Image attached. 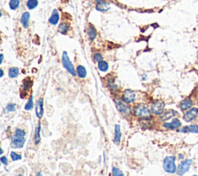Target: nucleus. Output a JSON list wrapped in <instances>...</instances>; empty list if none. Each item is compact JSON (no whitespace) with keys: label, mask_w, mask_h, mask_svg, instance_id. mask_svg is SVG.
I'll list each match as a JSON object with an SVG mask.
<instances>
[{"label":"nucleus","mask_w":198,"mask_h":176,"mask_svg":"<svg viewBox=\"0 0 198 176\" xmlns=\"http://www.w3.org/2000/svg\"><path fill=\"white\" fill-rule=\"evenodd\" d=\"M29 18H30V14H29V12H25V13H23L21 19H20V22L22 23L23 26L26 29L29 26Z\"/></svg>","instance_id":"18"},{"label":"nucleus","mask_w":198,"mask_h":176,"mask_svg":"<svg viewBox=\"0 0 198 176\" xmlns=\"http://www.w3.org/2000/svg\"><path fill=\"white\" fill-rule=\"evenodd\" d=\"M134 113L137 117L142 119H149L151 118V113L149 109L145 105L139 104L134 108Z\"/></svg>","instance_id":"2"},{"label":"nucleus","mask_w":198,"mask_h":176,"mask_svg":"<svg viewBox=\"0 0 198 176\" xmlns=\"http://www.w3.org/2000/svg\"><path fill=\"white\" fill-rule=\"evenodd\" d=\"M41 174H41V172H40H40H39L38 174H36V175H41Z\"/></svg>","instance_id":"37"},{"label":"nucleus","mask_w":198,"mask_h":176,"mask_svg":"<svg viewBox=\"0 0 198 176\" xmlns=\"http://www.w3.org/2000/svg\"><path fill=\"white\" fill-rule=\"evenodd\" d=\"M87 36H88V38H89V40L91 41H93L95 38H96L97 31L96 29H95V28L92 25H90V26H88V28H87Z\"/></svg>","instance_id":"19"},{"label":"nucleus","mask_w":198,"mask_h":176,"mask_svg":"<svg viewBox=\"0 0 198 176\" xmlns=\"http://www.w3.org/2000/svg\"><path fill=\"white\" fill-rule=\"evenodd\" d=\"M31 86H32V82H31L30 80L26 79V80H25V81L23 82V83L22 88L23 91H27V90H29V88H31Z\"/></svg>","instance_id":"28"},{"label":"nucleus","mask_w":198,"mask_h":176,"mask_svg":"<svg viewBox=\"0 0 198 176\" xmlns=\"http://www.w3.org/2000/svg\"><path fill=\"white\" fill-rule=\"evenodd\" d=\"M38 0H28L26 2V6L29 9H34L38 6Z\"/></svg>","instance_id":"26"},{"label":"nucleus","mask_w":198,"mask_h":176,"mask_svg":"<svg viewBox=\"0 0 198 176\" xmlns=\"http://www.w3.org/2000/svg\"><path fill=\"white\" fill-rule=\"evenodd\" d=\"M110 9V4L105 1H102L100 2H98L96 5V9L98 11L102 12V13H105L109 10Z\"/></svg>","instance_id":"12"},{"label":"nucleus","mask_w":198,"mask_h":176,"mask_svg":"<svg viewBox=\"0 0 198 176\" xmlns=\"http://www.w3.org/2000/svg\"><path fill=\"white\" fill-rule=\"evenodd\" d=\"M181 126V123L177 118H175L173 119V121L171 123H164L163 127L167 129H170V130H173V129L178 128Z\"/></svg>","instance_id":"13"},{"label":"nucleus","mask_w":198,"mask_h":176,"mask_svg":"<svg viewBox=\"0 0 198 176\" xmlns=\"http://www.w3.org/2000/svg\"><path fill=\"white\" fill-rule=\"evenodd\" d=\"M193 102L190 99H185L180 103V108L181 110H189L192 107Z\"/></svg>","instance_id":"17"},{"label":"nucleus","mask_w":198,"mask_h":176,"mask_svg":"<svg viewBox=\"0 0 198 176\" xmlns=\"http://www.w3.org/2000/svg\"><path fill=\"white\" fill-rule=\"evenodd\" d=\"M163 169L166 172L173 173L176 172V166L175 164V157L173 156H167L163 160Z\"/></svg>","instance_id":"3"},{"label":"nucleus","mask_w":198,"mask_h":176,"mask_svg":"<svg viewBox=\"0 0 198 176\" xmlns=\"http://www.w3.org/2000/svg\"><path fill=\"white\" fill-rule=\"evenodd\" d=\"M10 156H11V158L13 161L16 162V161H18V160H21L22 158V156L20 155V154H17V153L14 152V151H12L10 153Z\"/></svg>","instance_id":"29"},{"label":"nucleus","mask_w":198,"mask_h":176,"mask_svg":"<svg viewBox=\"0 0 198 176\" xmlns=\"http://www.w3.org/2000/svg\"><path fill=\"white\" fill-rule=\"evenodd\" d=\"M198 115V109L193 108L191 110H188L187 113L184 115V119L186 122L193 121Z\"/></svg>","instance_id":"8"},{"label":"nucleus","mask_w":198,"mask_h":176,"mask_svg":"<svg viewBox=\"0 0 198 176\" xmlns=\"http://www.w3.org/2000/svg\"><path fill=\"white\" fill-rule=\"evenodd\" d=\"M69 30V25L67 23H61L58 26V31L62 34H66Z\"/></svg>","instance_id":"21"},{"label":"nucleus","mask_w":198,"mask_h":176,"mask_svg":"<svg viewBox=\"0 0 198 176\" xmlns=\"http://www.w3.org/2000/svg\"><path fill=\"white\" fill-rule=\"evenodd\" d=\"M26 132L20 128L16 129L15 134L11 136V147L12 148H22L25 144Z\"/></svg>","instance_id":"1"},{"label":"nucleus","mask_w":198,"mask_h":176,"mask_svg":"<svg viewBox=\"0 0 198 176\" xmlns=\"http://www.w3.org/2000/svg\"><path fill=\"white\" fill-rule=\"evenodd\" d=\"M164 108H165V103L162 100H157L151 105V111L156 115H161L163 113Z\"/></svg>","instance_id":"5"},{"label":"nucleus","mask_w":198,"mask_h":176,"mask_svg":"<svg viewBox=\"0 0 198 176\" xmlns=\"http://www.w3.org/2000/svg\"><path fill=\"white\" fill-rule=\"evenodd\" d=\"M20 73V70L18 68H16V67H13V68H10L9 70V76L12 79H14V78H17L19 75Z\"/></svg>","instance_id":"22"},{"label":"nucleus","mask_w":198,"mask_h":176,"mask_svg":"<svg viewBox=\"0 0 198 176\" xmlns=\"http://www.w3.org/2000/svg\"><path fill=\"white\" fill-rule=\"evenodd\" d=\"M0 160H1V162H2V164H4L5 165H8V159L6 157H2V158H0Z\"/></svg>","instance_id":"33"},{"label":"nucleus","mask_w":198,"mask_h":176,"mask_svg":"<svg viewBox=\"0 0 198 176\" xmlns=\"http://www.w3.org/2000/svg\"><path fill=\"white\" fill-rule=\"evenodd\" d=\"M77 75L81 79H84L87 76V71L85 68L82 65H78L77 67Z\"/></svg>","instance_id":"20"},{"label":"nucleus","mask_w":198,"mask_h":176,"mask_svg":"<svg viewBox=\"0 0 198 176\" xmlns=\"http://www.w3.org/2000/svg\"><path fill=\"white\" fill-rule=\"evenodd\" d=\"M121 138H122V133H121L120 125L116 124L114 126V144H119L121 141Z\"/></svg>","instance_id":"15"},{"label":"nucleus","mask_w":198,"mask_h":176,"mask_svg":"<svg viewBox=\"0 0 198 176\" xmlns=\"http://www.w3.org/2000/svg\"><path fill=\"white\" fill-rule=\"evenodd\" d=\"M40 129H41V125H40V123H38V127H36V132H35V137H34V140H35V144H38L40 142Z\"/></svg>","instance_id":"23"},{"label":"nucleus","mask_w":198,"mask_h":176,"mask_svg":"<svg viewBox=\"0 0 198 176\" xmlns=\"http://www.w3.org/2000/svg\"><path fill=\"white\" fill-rule=\"evenodd\" d=\"M112 174L114 176H124V173L122 171L115 167L112 168Z\"/></svg>","instance_id":"30"},{"label":"nucleus","mask_w":198,"mask_h":176,"mask_svg":"<svg viewBox=\"0 0 198 176\" xmlns=\"http://www.w3.org/2000/svg\"><path fill=\"white\" fill-rule=\"evenodd\" d=\"M115 103H116V107L120 113H122V114L126 115V114L131 113V108H130V107L125 104L123 102L117 100V101H115Z\"/></svg>","instance_id":"9"},{"label":"nucleus","mask_w":198,"mask_h":176,"mask_svg":"<svg viewBox=\"0 0 198 176\" xmlns=\"http://www.w3.org/2000/svg\"><path fill=\"white\" fill-rule=\"evenodd\" d=\"M6 110H8V112H13V111H15V104L13 103H9L6 106Z\"/></svg>","instance_id":"32"},{"label":"nucleus","mask_w":198,"mask_h":176,"mask_svg":"<svg viewBox=\"0 0 198 176\" xmlns=\"http://www.w3.org/2000/svg\"><path fill=\"white\" fill-rule=\"evenodd\" d=\"M3 76V70L1 69V75H0V77L2 78Z\"/></svg>","instance_id":"35"},{"label":"nucleus","mask_w":198,"mask_h":176,"mask_svg":"<svg viewBox=\"0 0 198 176\" xmlns=\"http://www.w3.org/2000/svg\"><path fill=\"white\" fill-rule=\"evenodd\" d=\"M95 2H97V3H98V2H102V1H103V0H95Z\"/></svg>","instance_id":"36"},{"label":"nucleus","mask_w":198,"mask_h":176,"mask_svg":"<svg viewBox=\"0 0 198 176\" xmlns=\"http://www.w3.org/2000/svg\"><path fill=\"white\" fill-rule=\"evenodd\" d=\"M98 68H99V70L102 71V72H107L108 69V62H106L105 61H103V60H102V61L98 62Z\"/></svg>","instance_id":"24"},{"label":"nucleus","mask_w":198,"mask_h":176,"mask_svg":"<svg viewBox=\"0 0 198 176\" xmlns=\"http://www.w3.org/2000/svg\"><path fill=\"white\" fill-rule=\"evenodd\" d=\"M102 59H103V57H102V54L100 53H95L94 54V60L97 62H99V61H102Z\"/></svg>","instance_id":"31"},{"label":"nucleus","mask_w":198,"mask_h":176,"mask_svg":"<svg viewBox=\"0 0 198 176\" xmlns=\"http://www.w3.org/2000/svg\"><path fill=\"white\" fill-rule=\"evenodd\" d=\"M191 164H192V160L191 159L184 160V161L180 162L178 166V168H177V174L182 175V174H184L186 172H187L189 171L190 168Z\"/></svg>","instance_id":"6"},{"label":"nucleus","mask_w":198,"mask_h":176,"mask_svg":"<svg viewBox=\"0 0 198 176\" xmlns=\"http://www.w3.org/2000/svg\"><path fill=\"white\" fill-rule=\"evenodd\" d=\"M136 99V94L130 89H126L122 94V100L126 103H131Z\"/></svg>","instance_id":"7"},{"label":"nucleus","mask_w":198,"mask_h":176,"mask_svg":"<svg viewBox=\"0 0 198 176\" xmlns=\"http://www.w3.org/2000/svg\"><path fill=\"white\" fill-rule=\"evenodd\" d=\"M197 104H198V99H197Z\"/></svg>","instance_id":"40"},{"label":"nucleus","mask_w":198,"mask_h":176,"mask_svg":"<svg viewBox=\"0 0 198 176\" xmlns=\"http://www.w3.org/2000/svg\"><path fill=\"white\" fill-rule=\"evenodd\" d=\"M2 153H3V150H2V149H1V154H2Z\"/></svg>","instance_id":"39"},{"label":"nucleus","mask_w":198,"mask_h":176,"mask_svg":"<svg viewBox=\"0 0 198 176\" xmlns=\"http://www.w3.org/2000/svg\"><path fill=\"white\" fill-rule=\"evenodd\" d=\"M33 108V95H31L30 97H29V100H28L27 103L25 105L24 109H25V110L29 111V110H31Z\"/></svg>","instance_id":"27"},{"label":"nucleus","mask_w":198,"mask_h":176,"mask_svg":"<svg viewBox=\"0 0 198 176\" xmlns=\"http://www.w3.org/2000/svg\"><path fill=\"white\" fill-rule=\"evenodd\" d=\"M178 132L181 133H193V134H197L198 133V125H190L187 126L181 129H179L177 130Z\"/></svg>","instance_id":"11"},{"label":"nucleus","mask_w":198,"mask_h":176,"mask_svg":"<svg viewBox=\"0 0 198 176\" xmlns=\"http://www.w3.org/2000/svg\"><path fill=\"white\" fill-rule=\"evenodd\" d=\"M179 157H180V158H184V156H182L181 154H180V155H179Z\"/></svg>","instance_id":"38"},{"label":"nucleus","mask_w":198,"mask_h":176,"mask_svg":"<svg viewBox=\"0 0 198 176\" xmlns=\"http://www.w3.org/2000/svg\"><path fill=\"white\" fill-rule=\"evenodd\" d=\"M59 20H60V15H59L58 11L57 9H53L49 19V23L52 25H56L58 23Z\"/></svg>","instance_id":"14"},{"label":"nucleus","mask_w":198,"mask_h":176,"mask_svg":"<svg viewBox=\"0 0 198 176\" xmlns=\"http://www.w3.org/2000/svg\"><path fill=\"white\" fill-rule=\"evenodd\" d=\"M177 112H176L175 110H167L166 112L163 113L161 114V116H160V119L163 120V121H166V120H168L170 118H172L173 116H174L175 115H177Z\"/></svg>","instance_id":"16"},{"label":"nucleus","mask_w":198,"mask_h":176,"mask_svg":"<svg viewBox=\"0 0 198 176\" xmlns=\"http://www.w3.org/2000/svg\"><path fill=\"white\" fill-rule=\"evenodd\" d=\"M36 114L39 119H41L44 116V98H40L36 103Z\"/></svg>","instance_id":"10"},{"label":"nucleus","mask_w":198,"mask_h":176,"mask_svg":"<svg viewBox=\"0 0 198 176\" xmlns=\"http://www.w3.org/2000/svg\"><path fill=\"white\" fill-rule=\"evenodd\" d=\"M3 54H1V61H0V63H1V64H2V61H3Z\"/></svg>","instance_id":"34"},{"label":"nucleus","mask_w":198,"mask_h":176,"mask_svg":"<svg viewBox=\"0 0 198 176\" xmlns=\"http://www.w3.org/2000/svg\"><path fill=\"white\" fill-rule=\"evenodd\" d=\"M62 64H63V66L66 68V70L71 75H72L73 76H76L77 73L75 72V67H74L72 62L70 60L67 51L63 52V54H62Z\"/></svg>","instance_id":"4"},{"label":"nucleus","mask_w":198,"mask_h":176,"mask_svg":"<svg viewBox=\"0 0 198 176\" xmlns=\"http://www.w3.org/2000/svg\"><path fill=\"white\" fill-rule=\"evenodd\" d=\"M20 5V0H10L9 1V8L12 10H16L18 9Z\"/></svg>","instance_id":"25"}]
</instances>
